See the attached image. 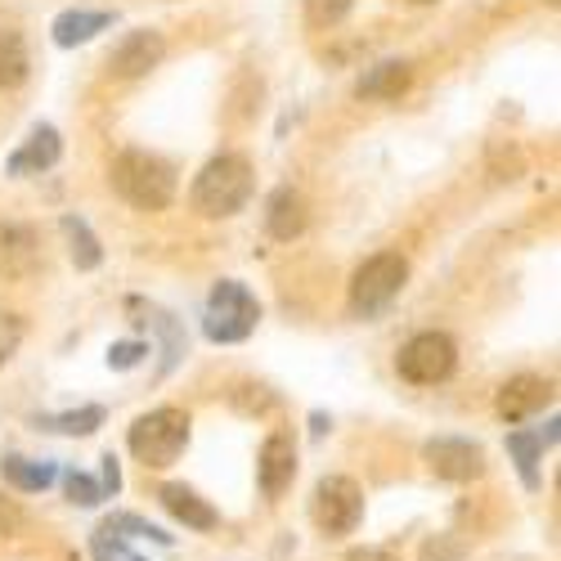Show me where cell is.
Returning <instances> with one entry per match:
<instances>
[{"label": "cell", "mask_w": 561, "mask_h": 561, "mask_svg": "<svg viewBox=\"0 0 561 561\" xmlns=\"http://www.w3.org/2000/svg\"><path fill=\"white\" fill-rule=\"evenodd\" d=\"M59 229H64V239H68V252H72V265H77V270H95V265L104 261L100 239L90 233V225H85L81 216H64Z\"/></svg>", "instance_id": "cell-19"}, {"label": "cell", "mask_w": 561, "mask_h": 561, "mask_svg": "<svg viewBox=\"0 0 561 561\" xmlns=\"http://www.w3.org/2000/svg\"><path fill=\"white\" fill-rule=\"evenodd\" d=\"M256 319H261V306L248 293V284L220 278L207 297V310H203V333H207V342L233 346V342H248L256 333Z\"/></svg>", "instance_id": "cell-3"}, {"label": "cell", "mask_w": 561, "mask_h": 561, "mask_svg": "<svg viewBox=\"0 0 561 561\" xmlns=\"http://www.w3.org/2000/svg\"><path fill=\"white\" fill-rule=\"evenodd\" d=\"M36 427L59 432V436H90V432L104 427V409L85 404V409H72V413H45V417H36Z\"/></svg>", "instance_id": "cell-20"}, {"label": "cell", "mask_w": 561, "mask_h": 561, "mask_svg": "<svg viewBox=\"0 0 561 561\" xmlns=\"http://www.w3.org/2000/svg\"><path fill=\"white\" fill-rule=\"evenodd\" d=\"M310 225V211H306V198L293 190V184H284V190H274L265 198V229H270V239L278 243H293L301 239Z\"/></svg>", "instance_id": "cell-11"}, {"label": "cell", "mask_w": 561, "mask_h": 561, "mask_svg": "<svg viewBox=\"0 0 561 561\" xmlns=\"http://www.w3.org/2000/svg\"><path fill=\"white\" fill-rule=\"evenodd\" d=\"M413 5H432V0H413Z\"/></svg>", "instance_id": "cell-32"}, {"label": "cell", "mask_w": 561, "mask_h": 561, "mask_svg": "<svg viewBox=\"0 0 561 561\" xmlns=\"http://www.w3.org/2000/svg\"><path fill=\"white\" fill-rule=\"evenodd\" d=\"M346 561H400L391 548H355Z\"/></svg>", "instance_id": "cell-30"}, {"label": "cell", "mask_w": 561, "mask_h": 561, "mask_svg": "<svg viewBox=\"0 0 561 561\" xmlns=\"http://www.w3.org/2000/svg\"><path fill=\"white\" fill-rule=\"evenodd\" d=\"M145 355H149L145 342H113V346H108V364H113V368H135Z\"/></svg>", "instance_id": "cell-27"}, {"label": "cell", "mask_w": 561, "mask_h": 561, "mask_svg": "<svg viewBox=\"0 0 561 561\" xmlns=\"http://www.w3.org/2000/svg\"><path fill=\"white\" fill-rule=\"evenodd\" d=\"M104 27H113V14H108V10H64V14L50 23V36H55V45L72 50V45L95 41Z\"/></svg>", "instance_id": "cell-15"}, {"label": "cell", "mask_w": 561, "mask_h": 561, "mask_svg": "<svg viewBox=\"0 0 561 561\" xmlns=\"http://www.w3.org/2000/svg\"><path fill=\"white\" fill-rule=\"evenodd\" d=\"M100 462H104V481H100V490H104V499H108V494L122 490V472H117V458H113V454H104Z\"/></svg>", "instance_id": "cell-29"}, {"label": "cell", "mask_w": 561, "mask_h": 561, "mask_svg": "<svg viewBox=\"0 0 561 561\" xmlns=\"http://www.w3.org/2000/svg\"><path fill=\"white\" fill-rule=\"evenodd\" d=\"M59 158H64V139H59V130L41 122V126H32V135L23 139V149H14V153H10L5 171H10V175H27V171H50Z\"/></svg>", "instance_id": "cell-13"}, {"label": "cell", "mask_w": 561, "mask_h": 561, "mask_svg": "<svg viewBox=\"0 0 561 561\" xmlns=\"http://www.w3.org/2000/svg\"><path fill=\"white\" fill-rule=\"evenodd\" d=\"M409 81H413V68H409L404 59H387V64L368 68V72L359 77L355 95H359V100H400L404 90H409Z\"/></svg>", "instance_id": "cell-16"}, {"label": "cell", "mask_w": 561, "mask_h": 561, "mask_svg": "<svg viewBox=\"0 0 561 561\" xmlns=\"http://www.w3.org/2000/svg\"><path fill=\"white\" fill-rule=\"evenodd\" d=\"M355 0H306V23L310 27H337L351 14Z\"/></svg>", "instance_id": "cell-24"}, {"label": "cell", "mask_w": 561, "mask_h": 561, "mask_svg": "<svg viewBox=\"0 0 561 561\" xmlns=\"http://www.w3.org/2000/svg\"><path fill=\"white\" fill-rule=\"evenodd\" d=\"M19 346H23V319L10 314V310H0V364L14 359Z\"/></svg>", "instance_id": "cell-26"}, {"label": "cell", "mask_w": 561, "mask_h": 561, "mask_svg": "<svg viewBox=\"0 0 561 561\" xmlns=\"http://www.w3.org/2000/svg\"><path fill=\"white\" fill-rule=\"evenodd\" d=\"M256 472H261V490H265V499H278V494H284V490L293 485V477H297V445H293V436L274 432V436L261 445Z\"/></svg>", "instance_id": "cell-10"}, {"label": "cell", "mask_w": 561, "mask_h": 561, "mask_svg": "<svg viewBox=\"0 0 561 561\" xmlns=\"http://www.w3.org/2000/svg\"><path fill=\"white\" fill-rule=\"evenodd\" d=\"M41 265V243L27 225H0V278H27Z\"/></svg>", "instance_id": "cell-14"}, {"label": "cell", "mask_w": 561, "mask_h": 561, "mask_svg": "<svg viewBox=\"0 0 561 561\" xmlns=\"http://www.w3.org/2000/svg\"><path fill=\"white\" fill-rule=\"evenodd\" d=\"M100 530H108V535H117V539H153V543H171V535L167 530H158L153 522H145V517H130V512H122V517H108Z\"/></svg>", "instance_id": "cell-23"}, {"label": "cell", "mask_w": 561, "mask_h": 561, "mask_svg": "<svg viewBox=\"0 0 561 561\" xmlns=\"http://www.w3.org/2000/svg\"><path fill=\"white\" fill-rule=\"evenodd\" d=\"M126 445L145 467H171L184 454V445H190V413L184 409H153L145 417H135Z\"/></svg>", "instance_id": "cell-4"}, {"label": "cell", "mask_w": 561, "mask_h": 561, "mask_svg": "<svg viewBox=\"0 0 561 561\" xmlns=\"http://www.w3.org/2000/svg\"><path fill=\"white\" fill-rule=\"evenodd\" d=\"M449 557H454V548H449V543H440V548H436V543H427V548H423V561H449Z\"/></svg>", "instance_id": "cell-31"}, {"label": "cell", "mask_w": 561, "mask_h": 561, "mask_svg": "<svg viewBox=\"0 0 561 561\" xmlns=\"http://www.w3.org/2000/svg\"><path fill=\"white\" fill-rule=\"evenodd\" d=\"M364 517V494L351 477H323L314 485V526L323 535H351Z\"/></svg>", "instance_id": "cell-7"}, {"label": "cell", "mask_w": 561, "mask_h": 561, "mask_svg": "<svg viewBox=\"0 0 561 561\" xmlns=\"http://www.w3.org/2000/svg\"><path fill=\"white\" fill-rule=\"evenodd\" d=\"M507 454L517 458V472H522V481L535 490V485H539V454H543V436L512 432V436H507Z\"/></svg>", "instance_id": "cell-21"}, {"label": "cell", "mask_w": 561, "mask_h": 561, "mask_svg": "<svg viewBox=\"0 0 561 561\" xmlns=\"http://www.w3.org/2000/svg\"><path fill=\"white\" fill-rule=\"evenodd\" d=\"M233 404H239L243 413H265V409L274 404V396H270L265 387H252V382H248V387L233 391Z\"/></svg>", "instance_id": "cell-28"}, {"label": "cell", "mask_w": 561, "mask_h": 561, "mask_svg": "<svg viewBox=\"0 0 561 561\" xmlns=\"http://www.w3.org/2000/svg\"><path fill=\"white\" fill-rule=\"evenodd\" d=\"M548 396H552V387L543 382V378H535V373H522V378H507L503 387H499V417H507V423H522V417H530V413H539L543 404H548Z\"/></svg>", "instance_id": "cell-12"}, {"label": "cell", "mask_w": 561, "mask_h": 561, "mask_svg": "<svg viewBox=\"0 0 561 561\" xmlns=\"http://www.w3.org/2000/svg\"><path fill=\"white\" fill-rule=\"evenodd\" d=\"M27 45H23V36L19 32H0V85H19L23 77H27Z\"/></svg>", "instance_id": "cell-22"}, {"label": "cell", "mask_w": 561, "mask_h": 561, "mask_svg": "<svg viewBox=\"0 0 561 561\" xmlns=\"http://www.w3.org/2000/svg\"><path fill=\"white\" fill-rule=\"evenodd\" d=\"M158 499H162V507L171 512V517L184 522L190 530H211L216 526V507L207 499H198L190 485H162Z\"/></svg>", "instance_id": "cell-17"}, {"label": "cell", "mask_w": 561, "mask_h": 561, "mask_svg": "<svg viewBox=\"0 0 561 561\" xmlns=\"http://www.w3.org/2000/svg\"><path fill=\"white\" fill-rule=\"evenodd\" d=\"M162 59H167V41H162V32L139 27V32H130V36L117 45V50L108 55V72L122 77V81H135V77H149Z\"/></svg>", "instance_id": "cell-8"}, {"label": "cell", "mask_w": 561, "mask_h": 561, "mask_svg": "<svg viewBox=\"0 0 561 561\" xmlns=\"http://www.w3.org/2000/svg\"><path fill=\"white\" fill-rule=\"evenodd\" d=\"M113 190L139 211H162L175 198V171L158 153L126 149L113 158Z\"/></svg>", "instance_id": "cell-2"}, {"label": "cell", "mask_w": 561, "mask_h": 561, "mask_svg": "<svg viewBox=\"0 0 561 561\" xmlns=\"http://www.w3.org/2000/svg\"><path fill=\"white\" fill-rule=\"evenodd\" d=\"M126 561H139V557H126Z\"/></svg>", "instance_id": "cell-33"}, {"label": "cell", "mask_w": 561, "mask_h": 561, "mask_svg": "<svg viewBox=\"0 0 561 561\" xmlns=\"http://www.w3.org/2000/svg\"><path fill=\"white\" fill-rule=\"evenodd\" d=\"M64 485H68V499H72V503H81V507H95V503L104 499L100 481H90L85 472H68V477H64Z\"/></svg>", "instance_id": "cell-25"}, {"label": "cell", "mask_w": 561, "mask_h": 561, "mask_svg": "<svg viewBox=\"0 0 561 561\" xmlns=\"http://www.w3.org/2000/svg\"><path fill=\"white\" fill-rule=\"evenodd\" d=\"M0 472H5V481L23 494H41L45 485H55V462H36V458H23V454H5Z\"/></svg>", "instance_id": "cell-18"}, {"label": "cell", "mask_w": 561, "mask_h": 561, "mask_svg": "<svg viewBox=\"0 0 561 561\" xmlns=\"http://www.w3.org/2000/svg\"><path fill=\"white\" fill-rule=\"evenodd\" d=\"M427 467L445 481H477L485 472V449L462 436H440L427 445Z\"/></svg>", "instance_id": "cell-9"}, {"label": "cell", "mask_w": 561, "mask_h": 561, "mask_svg": "<svg viewBox=\"0 0 561 561\" xmlns=\"http://www.w3.org/2000/svg\"><path fill=\"white\" fill-rule=\"evenodd\" d=\"M404 278H409V261L400 252H378V256H368L355 278H351V310L355 314H382L400 288H404Z\"/></svg>", "instance_id": "cell-5"}, {"label": "cell", "mask_w": 561, "mask_h": 561, "mask_svg": "<svg viewBox=\"0 0 561 561\" xmlns=\"http://www.w3.org/2000/svg\"><path fill=\"white\" fill-rule=\"evenodd\" d=\"M458 364V346L449 333H417L400 355H396V368L400 378L413 382V387H436L445 382Z\"/></svg>", "instance_id": "cell-6"}, {"label": "cell", "mask_w": 561, "mask_h": 561, "mask_svg": "<svg viewBox=\"0 0 561 561\" xmlns=\"http://www.w3.org/2000/svg\"><path fill=\"white\" fill-rule=\"evenodd\" d=\"M194 211L198 216H211V220H225L233 211H243L248 198H252V162L239 158V153H220L211 158L198 180H194Z\"/></svg>", "instance_id": "cell-1"}]
</instances>
